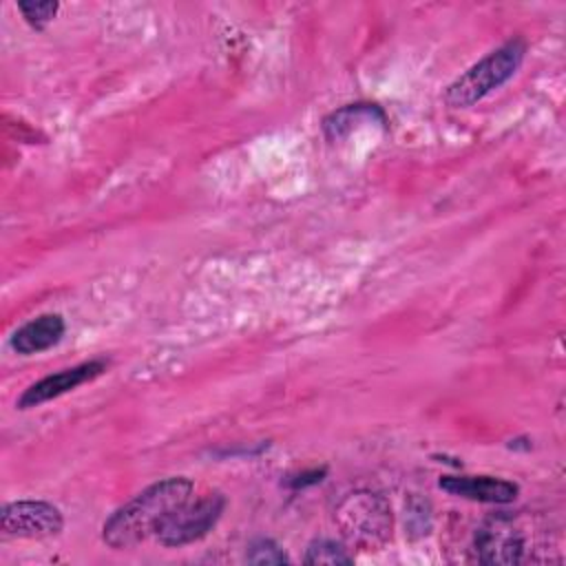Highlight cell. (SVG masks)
Listing matches in <instances>:
<instances>
[{"mask_svg":"<svg viewBox=\"0 0 566 566\" xmlns=\"http://www.w3.org/2000/svg\"><path fill=\"white\" fill-rule=\"evenodd\" d=\"M343 533L369 548L380 546L391 533V511L382 495L371 491L349 493L334 513Z\"/></svg>","mask_w":566,"mask_h":566,"instance_id":"obj_3","label":"cell"},{"mask_svg":"<svg viewBox=\"0 0 566 566\" xmlns=\"http://www.w3.org/2000/svg\"><path fill=\"white\" fill-rule=\"evenodd\" d=\"M192 482L184 475L159 480L122 504L102 526V539L111 548H130L155 537L161 524L192 497Z\"/></svg>","mask_w":566,"mask_h":566,"instance_id":"obj_1","label":"cell"},{"mask_svg":"<svg viewBox=\"0 0 566 566\" xmlns=\"http://www.w3.org/2000/svg\"><path fill=\"white\" fill-rule=\"evenodd\" d=\"M64 318L60 314H40L18 327L9 340L11 349L18 354H40L53 345H57L64 336Z\"/></svg>","mask_w":566,"mask_h":566,"instance_id":"obj_9","label":"cell"},{"mask_svg":"<svg viewBox=\"0 0 566 566\" xmlns=\"http://www.w3.org/2000/svg\"><path fill=\"white\" fill-rule=\"evenodd\" d=\"M60 4L53 0L46 2H18V11L33 29H44L57 13Z\"/></svg>","mask_w":566,"mask_h":566,"instance_id":"obj_13","label":"cell"},{"mask_svg":"<svg viewBox=\"0 0 566 566\" xmlns=\"http://www.w3.org/2000/svg\"><path fill=\"white\" fill-rule=\"evenodd\" d=\"M526 53V42L522 38H513L484 55L480 62L469 66L460 77H455L447 91H444V102L453 108H467L502 84H506L517 69L522 66Z\"/></svg>","mask_w":566,"mask_h":566,"instance_id":"obj_2","label":"cell"},{"mask_svg":"<svg viewBox=\"0 0 566 566\" xmlns=\"http://www.w3.org/2000/svg\"><path fill=\"white\" fill-rule=\"evenodd\" d=\"M374 119H378L380 124L387 122L385 113L376 104H349L327 115L323 122V130L329 139H338V137H345L354 126H358V122H374Z\"/></svg>","mask_w":566,"mask_h":566,"instance_id":"obj_10","label":"cell"},{"mask_svg":"<svg viewBox=\"0 0 566 566\" xmlns=\"http://www.w3.org/2000/svg\"><path fill=\"white\" fill-rule=\"evenodd\" d=\"M305 564H352L354 555L347 553V548L334 539H314L305 548Z\"/></svg>","mask_w":566,"mask_h":566,"instance_id":"obj_11","label":"cell"},{"mask_svg":"<svg viewBox=\"0 0 566 566\" xmlns=\"http://www.w3.org/2000/svg\"><path fill=\"white\" fill-rule=\"evenodd\" d=\"M245 559H248L250 564H283V562H290V557L285 555V551H283L274 539H268V537L254 539V542L248 546Z\"/></svg>","mask_w":566,"mask_h":566,"instance_id":"obj_12","label":"cell"},{"mask_svg":"<svg viewBox=\"0 0 566 566\" xmlns=\"http://www.w3.org/2000/svg\"><path fill=\"white\" fill-rule=\"evenodd\" d=\"M223 509H226V497L221 493H208L199 500L190 497L179 511H175L161 524L155 539L168 548L192 544L214 528Z\"/></svg>","mask_w":566,"mask_h":566,"instance_id":"obj_4","label":"cell"},{"mask_svg":"<svg viewBox=\"0 0 566 566\" xmlns=\"http://www.w3.org/2000/svg\"><path fill=\"white\" fill-rule=\"evenodd\" d=\"M323 475H325V469L303 471V473H298V475L290 478V480H287V486H292V489H303V486H307V484H316V482H321V480H323Z\"/></svg>","mask_w":566,"mask_h":566,"instance_id":"obj_14","label":"cell"},{"mask_svg":"<svg viewBox=\"0 0 566 566\" xmlns=\"http://www.w3.org/2000/svg\"><path fill=\"white\" fill-rule=\"evenodd\" d=\"M108 367L106 360L102 358H95V360H86V363H80L75 367H69V369H62L57 374H51V376H44L40 378L38 382L29 385L22 396L18 398V409H31V407H38L42 402H49L66 391H73L75 387L84 385V382H91L95 380L99 374H104Z\"/></svg>","mask_w":566,"mask_h":566,"instance_id":"obj_7","label":"cell"},{"mask_svg":"<svg viewBox=\"0 0 566 566\" xmlns=\"http://www.w3.org/2000/svg\"><path fill=\"white\" fill-rule=\"evenodd\" d=\"M438 486L451 495L486 504H506L520 493L515 482L493 475H442Z\"/></svg>","mask_w":566,"mask_h":566,"instance_id":"obj_8","label":"cell"},{"mask_svg":"<svg viewBox=\"0 0 566 566\" xmlns=\"http://www.w3.org/2000/svg\"><path fill=\"white\" fill-rule=\"evenodd\" d=\"M62 511L44 500H15L0 511V531L4 537L44 539L62 531Z\"/></svg>","mask_w":566,"mask_h":566,"instance_id":"obj_5","label":"cell"},{"mask_svg":"<svg viewBox=\"0 0 566 566\" xmlns=\"http://www.w3.org/2000/svg\"><path fill=\"white\" fill-rule=\"evenodd\" d=\"M475 559L484 564H517L524 553V537L511 517L486 520L475 533Z\"/></svg>","mask_w":566,"mask_h":566,"instance_id":"obj_6","label":"cell"}]
</instances>
